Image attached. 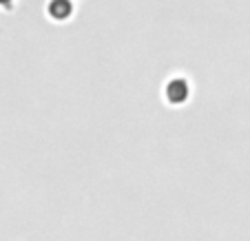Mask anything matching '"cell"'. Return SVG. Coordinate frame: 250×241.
I'll use <instances>...</instances> for the list:
<instances>
[{"mask_svg":"<svg viewBox=\"0 0 250 241\" xmlns=\"http://www.w3.org/2000/svg\"><path fill=\"white\" fill-rule=\"evenodd\" d=\"M14 0H0V7H9Z\"/></svg>","mask_w":250,"mask_h":241,"instance_id":"7a4b0ae2","label":"cell"},{"mask_svg":"<svg viewBox=\"0 0 250 241\" xmlns=\"http://www.w3.org/2000/svg\"><path fill=\"white\" fill-rule=\"evenodd\" d=\"M166 100L170 104H184L188 100V82L182 80V78L170 80L168 86H166Z\"/></svg>","mask_w":250,"mask_h":241,"instance_id":"6da1fadb","label":"cell"}]
</instances>
